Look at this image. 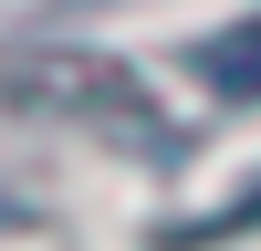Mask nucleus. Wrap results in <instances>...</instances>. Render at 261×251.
Listing matches in <instances>:
<instances>
[{
    "label": "nucleus",
    "instance_id": "f257e3e1",
    "mask_svg": "<svg viewBox=\"0 0 261 251\" xmlns=\"http://www.w3.org/2000/svg\"><path fill=\"white\" fill-rule=\"evenodd\" d=\"M199 84H209V94H261V21H230V32L220 42H199Z\"/></svg>",
    "mask_w": 261,
    "mask_h": 251
}]
</instances>
